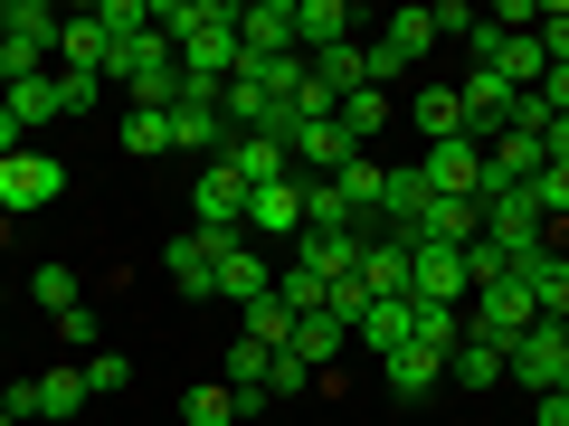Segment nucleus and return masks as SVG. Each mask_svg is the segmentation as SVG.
Here are the masks:
<instances>
[{
  "label": "nucleus",
  "mask_w": 569,
  "mask_h": 426,
  "mask_svg": "<svg viewBox=\"0 0 569 426\" xmlns=\"http://www.w3.org/2000/svg\"><path fill=\"white\" fill-rule=\"evenodd\" d=\"M0 29H10V39H29V48H48V58H58V10H48V0H10V10H0Z\"/></svg>",
  "instance_id": "2f4dec72"
},
{
  "label": "nucleus",
  "mask_w": 569,
  "mask_h": 426,
  "mask_svg": "<svg viewBox=\"0 0 569 426\" xmlns=\"http://www.w3.org/2000/svg\"><path fill=\"white\" fill-rule=\"evenodd\" d=\"M29 294H39V304H48V323H58V313H77V304H86V284H77V265H39V275H29Z\"/></svg>",
  "instance_id": "c9c22d12"
},
{
  "label": "nucleus",
  "mask_w": 569,
  "mask_h": 426,
  "mask_svg": "<svg viewBox=\"0 0 569 426\" xmlns=\"http://www.w3.org/2000/svg\"><path fill=\"white\" fill-rule=\"evenodd\" d=\"M408 67H418V58H399V48H389V39H380V29H370V39H361V77H370V85H380V95H389V85H399V77H408Z\"/></svg>",
  "instance_id": "4c0bfd02"
},
{
  "label": "nucleus",
  "mask_w": 569,
  "mask_h": 426,
  "mask_svg": "<svg viewBox=\"0 0 569 426\" xmlns=\"http://www.w3.org/2000/svg\"><path fill=\"white\" fill-rule=\"evenodd\" d=\"M531 95H541V104H550V123H560V114H569V67H550V77L531 85Z\"/></svg>",
  "instance_id": "49530a36"
},
{
  "label": "nucleus",
  "mask_w": 569,
  "mask_h": 426,
  "mask_svg": "<svg viewBox=\"0 0 569 426\" xmlns=\"http://www.w3.org/2000/svg\"><path fill=\"white\" fill-rule=\"evenodd\" d=\"M342 162H351V133H342V114H332V123H295V171H305V181H332Z\"/></svg>",
  "instance_id": "a211bd4d"
},
{
  "label": "nucleus",
  "mask_w": 569,
  "mask_h": 426,
  "mask_svg": "<svg viewBox=\"0 0 569 426\" xmlns=\"http://www.w3.org/2000/svg\"><path fill=\"white\" fill-rule=\"evenodd\" d=\"M342 342H351V332L332 323V313H305V323H295V342H284V351H295V361H305V369H332V351H342Z\"/></svg>",
  "instance_id": "c85d7f7f"
},
{
  "label": "nucleus",
  "mask_w": 569,
  "mask_h": 426,
  "mask_svg": "<svg viewBox=\"0 0 569 426\" xmlns=\"http://www.w3.org/2000/svg\"><path fill=\"white\" fill-rule=\"evenodd\" d=\"M10 123H20V142L39 133V123H58V85H48V77H29V85H10Z\"/></svg>",
  "instance_id": "72a5a7b5"
},
{
  "label": "nucleus",
  "mask_w": 569,
  "mask_h": 426,
  "mask_svg": "<svg viewBox=\"0 0 569 426\" xmlns=\"http://www.w3.org/2000/svg\"><path fill=\"white\" fill-rule=\"evenodd\" d=\"M447 379H456V388H493V379H503V351H493L485 332H466V342L447 351Z\"/></svg>",
  "instance_id": "cd10ccee"
},
{
  "label": "nucleus",
  "mask_w": 569,
  "mask_h": 426,
  "mask_svg": "<svg viewBox=\"0 0 569 426\" xmlns=\"http://www.w3.org/2000/svg\"><path fill=\"white\" fill-rule=\"evenodd\" d=\"M408 123H418L427 142H475V133H466V104H456V85H418V95H408Z\"/></svg>",
  "instance_id": "5701e85b"
},
{
  "label": "nucleus",
  "mask_w": 569,
  "mask_h": 426,
  "mask_svg": "<svg viewBox=\"0 0 569 426\" xmlns=\"http://www.w3.org/2000/svg\"><path fill=\"white\" fill-rule=\"evenodd\" d=\"M295 237H305V181L247 190V246H266V256H295Z\"/></svg>",
  "instance_id": "20e7f679"
},
{
  "label": "nucleus",
  "mask_w": 569,
  "mask_h": 426,
  "mask_svg": "<svg viewBox=\"0 0 569 426\" xmlns=\"http://www.w3.org/2000/svg\"><path fill=\"white\" fill-rule=\"evenodd\" d=\"M104 85H123L133 114H171V95H181V48L152 39V29H133V39L104 48Z\"/></svg>",
  "instance_id": "f257e3e1"
},
{
  "label": "nucleus",
  "mask_w": 569,
  "mask_h": 426,
  "mask_svg": "<svg viewBox=\"0 0 569 426\" xmlns=\"http://www.w3.org/2000/svg\"><path fill=\"white\" fill-rule=\"evenodd\" d=\"M351 332H361V351H370V361H389V351H408V342H418V304H408V294H380V304H370Z\"/></svg>",
  "instance_id": "2eb2a0df"
},
{
  "label": "nucleus",
  "mask_w": 569,
  "mask_h": 426,
  "mask_svg": "<svg viewBox=\"0 0 569 426\" xmlns=\"http://www.w3.org/2000/svg\"><path fill=\"white\" fill-rule=\"evenodd\" d=\"M58 342H67V351H86V361H96V342H104V323H96V313L77 304V313H58Z\"/></svg>",
  "instance_id": "c03bdc74"
},
{
  "label": "nucleus",
  "mask_w": 569,
  "mask_h": 426,
  "mask_svg": "<svg viewBox=\"0 0 569 426\" xmlns=\"http://www.w3.org/2000/svg\"><path fill=\"white\" fill-rule=\"evenodd\" d=\"M475 275H466V246H408V304H456L466 313Z\"/></svg>",
  "instance_id": "0eeeda50"
},
{
  "label": "nucleus",
  "mask_w": 569,
  "mask_h": 426,
  "mask_svg": "<svg viewBox=\"0 0 569 426\" xmlns=\"http://www.w3.org/2000/svg\"><path fill=\"white\" fill-rule=\"evenodd\" d=\"M48 85H58V114H86L104 95V77H86V67H48Z\"/></svg>",
  "instance_id": "a19ab883"
},
{
  "label": "nucleus",
  "mask_w": 569,
  "mask_h": 426,
  "mask_svg": "<svg viewBox=\"0 0 569 426\" xmlns=\"http://www.w3.org/2000/svg\"><path fill=\"white\" fill-rule=\"evenodd\" d=\"M531 426H569V398H531Z\"/></svg>",
  "instance_id": "de8ad7c7"
},
{
  "label": "nucleus",
  "mask_w": 569,
  "mask_h": 426,
  "mask_svg": "<svg viewBox=\"0 0 569 426\" xmlns=\"http://www.w3.org/2000/svg\"><path fill=\"white\" fill-rule=\"evenodd\" d=\"M313 77H323L332 95H361V85H370V77H361V39H342V48H323V58H313Z\"/></svg>",
  "instance_id": "e433bc0d"
},
{
  "label": "nucleus",
  "mask_w": 569,
  "mask_h": 426,
  "mask_svg": "<svg viewBox=\"0 0 569 426\" xmlns=\"http://www.w3.org/2000/svg\"><path fill=\"white\" fill-rule=\"evenodd\" d=\"M380 379H389V398H427V388L447 379V351L408 342V351H389V361H380Z\"/></svg>",
  "instance_id": "4be33fe9"
},
{
  "label": "nucleus",
  "mask_w": 569,
  "mask_h": 426,
  "mask_svg": "<svg viewBox=\"0 0 569 426\" xmlns=\"http://www.w3.org/2000/svg\"><path fill=\"white\" fill-rule=\"evenodd\" d=\"M104 48H114V39H104L96 10H67V20H58V67H86V77H104Z\"/></svg>",
  "instance_id": "b1692460"
},
{
  "label": "nucleus",
  "mask_w": 569,
  "mask_h": 426,
  "mask_svg": "<svg viewBox=\"0 0 569 426\" xmlns=\"http://www.w3.org/2000/svg\"><path fill=\"white\" fill-rule=\"evenodd\" d=\"M351 39V10L342 0H295V58H323V48Z\"/></svg>",
  "instance_id": "412c9836"
},
{
  "label": "nucleus",
  "mask_w": 569,
  "mask_h": 426,
  "mask_svg": "<svg viewBox=\"0 0 569 426\" xmlns=\"http://www.w3.org/2000/svg\"><path fill=\"white\" fill-rule=\"evenodd\" d=\"M257 407H276V398H247V388H228V379H200L181 398V417L190 426H238V417H257Z\"/></svg>",
  "instance_id": "aec40b11"
},
{
  "label": "nucleus",
  "mask_w": 569,
  "mask_h": 426,
  "mask_svg": "<svg viewBox=\"0 0 569 426\" xmlns=\"http://www.w3.org/2000/svg\"><path fill=\"white\" fill-rule=\"evenodd\" d=\"M305 388H313V369L295 361V351H276V369H266V398L284 407V398H305Z\"/></svg>",
  "instance_id": "79ce46f5"
},
{
  "label": "nucleus",
  "mask_w": 569,
  "mask_h": 426,
  "mask_svg": "<svg viewBox=\"0 0 569 426\" xmlns=\"http://www.w3.org/2000/svg\"><path fill=\"white\" fill-rule=\"evenodd\" d=\"M247 342H266V351H284V342H295V313H284L276 294H266V304H247Z\"/></svg>",
  "instance_id": "ea45409f"
},
{
  "label": "nucleus",
  "mask_w": 569,
  "mask_h": 426,
  "mask_svg": "<svg viewBox=\"0 0 569 426\" xmlns=\"http://www.w3.org/2000/svg\"><path fill=\"white\" fill-rule=\"evenodd\" d=\"M238 48L247 58H284V48H295V0H247L238 10Z\"/></svg>",
  "instance_id": "dca6fc26"
},
{
  "label": "nucleus",
  "mask_w": 569,
  "mask_h": 426,
  "mask_svg": "<svg viewBox=\"0 0 569 426\" xmlns=\"http://www.w3.org/2000/svg\"><path fill=\"white\" fill-rule=\"evenodd\" d=\"M0 417H20V426L39 417V379H0Z\"/></svg>",
  "instance_id": "a18cd8bd"
},
{
  "label": "nucleus",
  "mask_w": 569,
  "mask_h": 426,
  "mask_svg": "<svg viewBox=\"0 0 569 426\" xmlns=\"http://www.w3.org/2000/svg\"><path fill=\"white\" fill-rule=\"evenodd\" d=\"M418 171L437 200H485V142H427Z\"/></svg>",
  "instance_id": "1a4fd4ad"
},
{
  "label": "nucleus",
  "mask_w": 569,
  "mask_h": 426,
  "mask_svg": "<svg viewBox=\"0 0 569 426\" xmlns=\"http://www.w3.org/2000/svg\"><path fill=\"white\" fill-rule=\"evenodd\" d=\"M58 190H67V171L48 162V152H10V162H0V219H29V209H58Z\"/></svg>",
  "instance_id": "6e6552de"
},
{
  "label": "nucleus",
  "mask_w": 569,
  "mask_h": 426,
  "mask_svg": "<svg viewBox=\"0 0 569 426\" xmlns=\"http://www.w3.org/2000/svg\"><path fill=\"white\" fill-rule=\"evenodd\" d=\"M550 398H569V379H560V388H550Z\"/></svg>",
  "instance_id": "8fccbe9b"
},
{
  "label": "nucleus",
  "mask_w": 569,
  "mask_h": 426,
  "mask_svg": "<svg viewBox=\"0 0 569 426\" xmlns=\"http://www.w3.org/2000/svg\"><path fill=\"white\" fill-rule=\"evenodd\" d=\"M361 284H370V304H380V294H408V246L399 237H361Z\"/></svg>",
  "instance_id": "a878e982"
},
{
  "label": "nucleus",
  "mask_w": 569,
  "mask_h": 426,
  "mask_svg": "<svg viewBox=\"0 0 569 426\" xmlns=\"http://www.w3.org/2000/svg\"><path fill=\"white\" fill-rule=\"evenodd\" d=\"M512 275L531 284V304H541V323H569V256H560V246H541V256H522Z\"/></svg>",
  "instance_id": "6ab92c4d"
},
{
  "label": "nucleus",
  "mask_w": 569,
  "mask_h": 426,
  "mask_svg": "<svg viewBox=\"0 0 569 426\" xmlns=\"http://www.w3.org/2000/svg\"><path fill=\"white\" fill-rule=\"evenodd\" d=\"M171 152H190V162H219V152H228L219 85H181V95H171Z\"/></svg>",
  "instance_id": "423d86ee"
},
{
  "label": "nucleus",
  "mask_w": 569,
  "mask_h": 426,
  "mask_svg": "<svg viewBox=\"0 0 569 426\" xmlns=\"http://www.w3.org/2000/svg\"><path fill=\"white\" fill-rule=\"evenodd\" d=\"M123 152H133V162L171 152V114H123Z\"/></svg>",
  "instance_id": "58836bf2"
},
{
  "label": "nucleus",
  "mask_w": 569,
  "mask_h": 426,
  "mask_svg": "<svg viewBox=\"0 0 569 426\" xmlns=\"http://www.w3.org/2000/svg\"><path fill=\"white\" fill-rule=\"evenodd\" d=\"M228 171H238L247 190H276V181H295V152H284L276 133H228V152H219Z\"/></svg>",
  "instance_id": "ddd939ff"
},
{
  "label": "nucleus",
  "mask_w": 569,
  "mask_h": 426,
  "mask_svg": "<svg viewBox=\"0 0 569 426\" xmlns=\"http://www.w3.org/2000/svg\"><path fill=\"white\" fill-rule=\"evenodd\" d=\"M0 426H20V417H0Z\"/></svg>",
  "instance_id": "3c124183"
},
{
  "label": "nucleus",
  "mask_w": 569,
  "mask_h": 426,
  "mask_svg": "<svg viewBox=\"0 0 569 426\" xmlns=\"http://www.w3.org/2000/svg\"><path fill=\"white\" fill-rule=\"evenodd\" d=\"M380 39L399 48V58H427V48H437V10H389Z\"/></svg>",
  "instance_id": "473e14b6"
},
{
  "label": "nucleus",
  "mask_w": 569,
  "mask_h": 426,
  "mask_svg": "<svg viewBox=\"0 0 569 426\" xmlns=\"http://www.w3.org/2000/svg\"><path fill=\"white\" fill-rule=\"evenodd\" d=\"M295 265H313L323 284H342V275H361V237H323V227H305V237H295Z\"/></svg>",
  "instance_id": "393cba45"
},
{
  "label": "nucleus",
  "mask_w": 569,
  "mask_h": 426,
  "mask_svg": "<svg viewBox=\"0 0 569 426\" xmlns=\"http://www.w3.org/2000/svg\"><path fill=\"white\" fill-rule=\"evenodd\" d=\"M266 369H276V351H266V342H247V332H238V342H228V388L266 398Z\"/></svg>",
  "instance_id": "f704fd0d"
},
{
  "label": "nucleus",
  "mask_w": 569,
  "mask_h": 426,
  "mask_svg": "<svg viewBox=\"0 0 569 426\" xmlns=\"http://www.w3.org/2000/svg\"><path fill=\"white\" fill-rule=\"evenodd\" d=\"M86 379H96V398H114V388H133V361H123V351H96Z\"/></svg>",
  "instance_id": "37998d69"
},
{
  "label": "nucleus",
  "mask_w": 569,
  "mask_h": 426,
  "mask_svg": "<svg viewBox=\"0 0 569 426\" xmlns=\"http://www.w3.org/2000/svg\"><path fill=\"white\" fill-rule=\"evenodd\" d=\"M0 304H10V294H0Z\"/></svg>",
  "instance_id": "603ef678"
},
{
  "label": "nucleus",
  "mask_w": 569,
  "mask_h": 426,
  "mask_svg": "<svg viewBox=\"0 0 569 426\" xmlns=\"http://www.w3.org/2000/svg\"><path fill=\"white\" fill-rule=\"evenodd\" d=\"M503 369H512V379L531 388V398H550V388L569 379V342H560V323H541V332H522V342L503 351Z\"/></svg>",
  "instance_id": "9d476101"
},
{
  "label": "nucleus",
  "mask_w": 569,
  "mask_h": 426,
  "mask_svg": "<svg viewBox=\"0 0 569 426\" xmlns=\"http://www.w3.org/2000/svg\"><path fill=\"white\" fill-rule=\"evenodd\" d=\"M485 246H503L512 265H522V256H541V246H550L541 200H531V190H493V200H485Z\"/></svg>",
  "instance_id": "7ed1b4c3"
},
{
  "label": "nucleus",
  "mask_w": 569,
  "mask_h": 426,
  "mask_svg": "<svg viewBox=\"0 0 569 426\" xmlns=\"http://www.w3.org/2000/svg\"><path fill=\"white\" fill-rule=\"evenodd\" d=\"M219 256H228V237H200V227H190V237H171V246H162L171 284H181L190 304H209V294H219Z\"/></svg>",
  "instance_id": "9b49d317"
},
{
  "label": "nucleus",
  "mask_w": 569,
  "mask_h": 426,
  "mask_svg": "<svg viewBox=\"0 0 569 426\" xmlns=\"http://www.w3.org/2000/svg\"><path fill=\"white\" fill-rule=\"evenodd\" d=\"M541 142H550V162H569V114H560V123H550V133H541Z\"/></svg>",
  "instance_id": "09e8293b"
},
{
  "label": "nucleus",
  "mask_w": 569,
  "mask_h": 426,
  "mask_svg": "<svg viewBox=\"0 0 569 426\" xmlns=\"http://www.w3.org/2000/svg\"><path fill=\"white\" fill-rule=\"evenodd\" d=\"M190 219H200V237H247V181L228 162H200V181H190Z\"/></svg>",
  "instance_id": "39448f33"
},
{
  "label": "nucleus",
  "mask_w": 569,
  "mask_h": 426,
  "mask_svg": "<svg viewBox=\"0 0 569 426\" xmlns=\"http://www.w3.org/2000/svg\"><path fill=\"white\" fill-rule=\"evenodd\" d=\"M389 114H399V104H389L380 85H361V95H342V133H351V152H370V133H380Z\"/></svg>",
  "instance_id": "7c9ffc66"
},
{
  "label": "nucleus",
  "mask_w": 569,
  "mask_h": 426,
  "mask_svg": "<svg viewBox=\"0 0 569 426\" xmlns=\"http://www.w3.org/2000/svg\"><path fill=\"white\" fill-rule=\"evenodd\" d=\"M266 294H276V256H266V246H247V237H228V256H219V304H266Z\"/></svg>",
  "instance_id": "f8f14e48"
},
{
  "label": "nucleus",
  "mask_w": 569,
  "mask_h": 426,
  "mask_svg": "<svg viewBox=\"0 0 569 426\" xmlns=\"http://www.w3.org/2000/svg\"><path fill=\"white\" fill-rule=\"evenodd\" d=\"M456 104H466V133L475 142H493L512 123V85L493 77V67H466V85H456Z\"/></svg>",
  "instance_id": "4468645a"
},
{
  "label": "nucleus",
  "mask_w": 569,
  "mask_h": 426,
  "mask_svg": "<svg viewBox=\"0 0 569 426\" xmlns=\"http://www.w3.org/2000/svg\"><path fill=\"white\" fill-rule=\"evenodd\" d=\"M86 398H96V379H86V361H58V369H39V417H77Z\"/></svg>",
  "instance_id": "bb28decb"
},
{
  "label": "nucleus",
  "mask_w": 569,
  "mask_h": 426,
  "mask_svg": "<svg viewBox=\"0 0 569 426\" xmlns=\"http://www.w3.org/2000/svg\"><path fill=\"white\" fill-rule=\"evenodd\" d=\"M466 332H485L493 351H512L522 332H541V304H531V284H522V275L475 284V294H466Z\"/></svg>",
  "instance_id": "f03ea898"
},
{
  "label": "nucleus",
  "mask_w": 569,
  "mask_h": 426,
  "mask_svg": "<svg viewBox=\"0 0 569 426\" xmlns=\"http://www.w3.org/2000/svg\"><path fill=\"white\" fill-rule=\"evenodd\" d=\"M475 237H485V200H427L408 246H475Z\"/></svg>",
  "instance_id": "f3484780"
},
{
  "label": "nucleus",
  "mask_w": 569,
  "mask_h": 426,
  "mask_svg": "<svg viewBox=\"0 0 569 426\" xmlns=\"http://www.w3.org/2000/svg\"><path fill=\"white\" fill-rule=\"evenodd\" d=\"M323 294H332V284H323V275H313V265H295V256H284V265H276V304H284V313H295V323H305V313H323Z\"/></svg>",
  "instance_id": "c756f323"
}]
</instances>
